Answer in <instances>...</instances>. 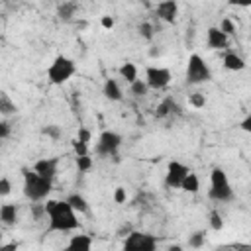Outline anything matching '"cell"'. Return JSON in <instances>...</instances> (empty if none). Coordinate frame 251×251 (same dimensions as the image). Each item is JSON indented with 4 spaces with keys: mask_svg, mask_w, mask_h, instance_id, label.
<instances>
[{
    "mask_svg": "<svg viewBox=\"0 0 251 251\" xmlns=\"http://www.w3.org/2000/svg\"><path fill=\"white\" fill-rule=\"evenodd\" d=\"M104 96H106L108 100H112V102L122 100V88H120V84H118L116 78H108V80L104 82Z\"/></svg>",
    "mask_w": 251,
    "mask_h": 251,
    "instance_id": "cell-14",
    "label": "cell"
},
{
    "mask_svg": "<svg viewBox=\"0 0 251 251\" xmlns=\"http://www.w3.org/2000/svg\"><path fill=\"white\" fill-rule=\"evenodd\" d=\"M126 198H127V194H126V188L118 186V188L114 190V202H116V204H124V202H126Z\"/></svg>",
    "mask_w": 251,
    "mask_h": 251,
    "instance_id": "cell-33",
    "label": "cell"
},
{
    "mask_svg": "<svg viewBox=\"0 0 251 251\" xmlns=\"http://www.w3.org/2000/svg\"><path fill=\"white\" fill-rule=\"evenodd\" d=\"M76 167L80 173H86L92 169V159L88 155H76Z\"/></svg>",
    "mask_w": 251,
    "mask_h": 251,
    "instance_id": "cell-26",
    "label": "cell"
},
{
    "mask_svg": "<svg viewBox=\"0 0 251 251\" xmlns=\"http://www.w3.org/2000/svg\"><path fill=\"white\" fill-rule=\"evenodd\" d=\"M90 139H92L90 129H88V127H80V129H78V135H76V141H80V143L88 145V143H90Z\"/></svg>",
    "mask_w": 251,
    "mask_h": 251,
    "instance_id": "cell-30",
    "label": "cell"
},
{
    "mask_svg": "<svg viewBox=\"0 0 251 251\" xmlns=\"http://www.w3.org/2000/svg\"><path fill=\"white\" fill-rule=\"evenodd\" d=\"M224 67L227 69V71H243L245 69V61L237 55V53H226L224 55Z\"/></svg>",
    "mask_w": 251,
    "mask_h": 251,
    "instance_id": "cell-16",
    "label": "cell"
},
{
    "mask_svg": "<svg viewBox=\"0 0 251 251\" xmlns=\"http://www.w3.org/2000/svg\"><path fill=\"white\" fill-rule=\"evenodd\" d=\"M208 196L214 200V202H229L233 200V188L227 180V175L224 169L216 167L212 173H210V190H208Z\"/></svg>",
    "mask_w": 251,
    "mask_h": 251,
    "instance_id": "cell-3",
    "label": "cell"
},
{
    "mask_svg": "<svg viewBox=\"0 0 251 251\" xmlns=\"http://www.w3.org/2000/svg\"><path fill=\"white\" fill-rule=\"evenodd\" d=\"M75 10H76V4H75V2H69V4H63V6H59V10H57V16H59L61 20H69V18L75 14Z\"/></svg>",
    "mask_w": 251,
    "mask_h": 251,
    "instance_id": "cell-24",
    "label": "cell"
},
{
    "mask_svg": "<svg viewBox=\"0 0 251 251\" xmlns=\"http://www.w3.org/2000/svg\"><path fill=\"white\" fill-rule=\"evenodd\" d=\"M198 188H200V180H198V176L194 175V173H186V176L182 178V182H180V190H184V192H190V194H194V192H198Z\"/></svg>",
    "mask_w": 251,
    "mask_h": 251,
    "instance_id": "cell-19",
    "label": "cell"
},
{
    "mask_svg": "<svg viewBox=\"0 0 251 251\" xmlns=\"http://www.w3.org/2000/svg\"><path fill=\"white\" fill-rule=\"evenodd\" d=\"M75 71H76L75 61L69 59V57H65V55H59V57H55L53 63L49 65V69H47V78H49L51 84H63V82H67V80L75 75Z\"/></svg>",
    "mask_w": 251,
    "mask_h": 251,
    "instance_id": "cell-4",
    "label": "cell"
},
{
    "mask_svg": "<svg viewBox=\"0 0 251 251\" xmlns=\"http://www.w3.org/2000/svg\"><path fill=\"white\" fill-rule=\"evenodd\" d=\"M43 208L49 218V231H73L78 227L76 212L67 200H47Z\"/></svg>",
    "mask_w": 251,
    "mask_h": 251,
    "instance_id": "cell-1",
    "label": "cell"
},
{
    "mask_svg": "<svg viewBox=\"0 0 251 251\" xmlns=\"http://www.w3.org/2000/svg\"><path fill=\"white\" fill-rule=\"evenodd\" d=\"M67 202L71 204V208L75 210V212H78V214H86L88 212V202H86V198L84 196H80V194H69L67 196Z\"/></svg>",
    "mask_w": 251,
    "mask_h": 251,
    "instance_id": "cell-18",
    "label": "cell"
},
{
    "mask_svg": "<svg viewBox=\"0 0 251 251\" xmlns=\"http://www.w3.org/2000/svg\"><path fill=\"white\" fill-rule=\"evenodd\" d=\"M41 133L43 135H47V137H51V139H59L61 137V127L57 126V124H49V126H45L43 129H41Z\"/></svg>",
    "mask_w": 251,
    "mask_h": 251,
    "instance_id": "cell-25",
    "label": "cell"
},
{
    "mask_svg": "<svg viewBox=\"0 0 251 251\" xmlns=\"http://www.w3.org/2000/svg\"><path fill=\"white\" fill-rule=\"evenodd\" d=\"M22 173H24V194L33 202L45 200L51 192V180L43 178L41 175L29 169H24Z\"/></svg>",
    "mask_w": 251,
    "mask_h": 251,
    "instance_id": "cell-2",
    "label": "cell"
},
{
    "mask_svg": "<svg viewBox=\"0 0 251 251\" xmlns=\"http://www.w3.org/2000/svg\"><path fill=\"white\" fill-rule=\"evenodd\" d=\"M0 222L4 226H16V222H18V206L16 204H2L0 206Z\"/></svg>",
    "mask_w": 251,
    "mask_h": 251,
    "instance_id": "cell-13",
    "label": "cell"
},
{
    "mask_svg": "<svg viewBox=\"0 0 251 251\" xmlns=\"http://www.w3.org/2000/svg\"><path fill=\"white\" fill-rule=\"evenodd\" d=\"M12 192V182L6 176H0V196H8Z\"/></svg>",
    "mask_w": 251,
    "mask_h": 251,
    "instance_id": "cell-32",
    "label": "cell"
},
{
    "mask_svg": "<svg viewBox=\"0 0 251 251\" xmlns=\"http://www.w3.org/2000/svg\"><path fill=\"white\" fill-rule=\"evenodd\" d=\"M145 82L149 88L161 90L171 82V71L165 67H147L145 69Z\"/></svg>",
    "mask_w": 251,
    "mask_h": 251,
    "instance_id": "cell-8",
    "label": "cell"
},
{
    "mask_svg": "<svg viewBox=\"0 0 251 251\" xmlns=\"http://www.w3.org/2000/svg\"><path fill=\"white\" fill-rule=\"evenodd\" d=\"M120 76L126 80V82H133L137 78V67L133 63H124L120 67Z\"/></svg>",
    "mask_w": 251,
    "mask_h": 251,
    "instance_id": "cell-20",
    "label": "cell"
},
{
    "mask_svg": "<svg viewBox=\"0 0 251 251\" xmlns=\"http://www.w3.org/2000/svg\"><path fill=\"white\" fill-rule=\"evenodd\" d=\"M155 247H157V239L143 231H131L124 241L126 251H155Z\"/></svg>",
    "mask_w": 251,
    "mask_h": 251,
    "instance_id": "cell-6",
    "label": "cell"
},
{
    "mask_svg": "<svg viewBox=\"0 0 251 251\" xmlns=\"http://www.w3.org/2000/svg\"><path fill=\"white\" fill-rule=\"evenodd\" d=\"M227 37L229 35H226L220 27H208V31H206V45H208V49H226L227 47Z\"/></svg>",
    "mask_w": 251,
    "mask_h": 251,
    "instance_id": "cell-11",
    "label": "cell"
},
{
    "mask_svg": "<svg viewBox=\"0 0 251 251\" xmlns=\"http://www.w3.org/2000/svg\"><path fill=\"white\" fill-rule=\"evenodd\" d=\"M241 129H243V131H251V116H245V118H243Z\"/></svg>",
    "mask_w": 251,
    "mask_h": 251,
    "instance_id": "cell-36",
    "label": "cell"
},
{
    "mask_svg": "<svg viewBox=\"0 0 251 251\" xmlns=\"http://www.w3.org/2000/svg\"><path fill=\"white\" fill-rule=\"evenodd\" d=\"M188 173V167L178 163V161H171L169 167H167V176H165V184L169 188H180V182L182 178L186 176Z\"/></svg>",
    "mask_w": 251,
    "mask_h": 251,
    "instance_id": "cell-9",
    "label": "cell"
},
{
    "mask_svg": "<svg viewBox=\"0 0 251 251\" xmlns=\"http://www.w3.org/2000/svg\"><path fill=\"white\" fill-rule=\"evenodd\" d=\"M204 241H206V231H204V229H198V231H194V233L188 237V245H190V247H194V249L202 247V245H204Z\"/></svg>",
    "mask_w": 251,
    "mask_h": 251,
    "instance_id": "cell-23",
    "label": "cell"
},
{
    "mask_svg": "<svg viewBox=\"0 0 251 251\" xmlns=\"http://www.w3.org/2000/svg\"><path fill=\"white\" fill-rule=\"evenodd\" d=\"M57 167H59V157H45V159L35 161L33 171H35L37 175H41L43 178L53 180L55 175H57Z\"/></svg>",
    "mask_w": 251,
    "mask_h": 251,
    "instance_id": "cell-10",
    "label": "cell"
},
{
    "mask_svg": "<svg viewBox=\"0 0 251 251\" xmlns=\"http://www.w3.org/2000/svg\"><path fill=\"white\" fill-rule=\"evenodd\" d=\"M8 135H10V126L0 120V139H6Z\"/></svg>",
    "mask_w": 251,
    "mask_h": 251,
    "instance_id": "cell-35",
    "label": "cell"
},
{
    "mask_svg": "<svg viewBox=\"0 0 251 251\" xmlns=\"http://www.w3.org/2000/svg\"><path fill=\"white\" fill-rule=\"evenodd\" d=\"M190 104H192L194 108H204V106H206V98H204V94H200V92L190 94Z\"/></svg>",
    "mask_w": 251,
    "mask_h": 251,
    "instance_id": "cell-29",
    "label": "cell"
},
{
    "mask_svg": "<svg viewBox=\"0 0 251 251\" xmlns=\"http://www.w3.org/2000/svg\"><path fill=\"white\" fill-rule=\"evenodd\" d=\"M67 247L71 251H88L92 247V239L90 235H73Z\"/></svg>",
    "mask_w": 251,
    "mask_h": 251,
    "instance_id": "cell-15",
    "label": "cell"
},
{
    "mask_svg": "<svg viewBox=\"0 0 251 251\" xmlns=\"http://www.w3.org/2000/svg\"><path fill=\"white\" fill-rule=\"evenodd\" d=\"M139 33H141V37H145L147 41L153 39V25H151L149 22H143V24L139 25Z\"/></svg>",
    "mask_w": 251,
    "mask_h": 251,
    "instance_id": "cell-28",
    "label": "cell"
},
{
    "mask_svg": "<svg viewBox=\"0 0 251 251\" xmlns=\"http://www.w3.org/2000/svg\"><path fill=\"white\" fill-rule=\"evenodd\" d=\"M120 145H122V135H120V133H116V131H102L100 137H98V141H96L94 151H96L98 155L116 157Z\"/></svg>",
    "mask_w": 251,
    "mask_h": 251,
    "instance_id": "cell-7",
    "label": "cell"
},
{
    "mask_svg": "<svg viewBox=\"0 0 251 251\" xmlns=\"http://www.w3.org/2000/svg\"><path fill=\"white\" fill-rule=\"evenodd\" d=\"M229 4H233V6H241V8H247V6H251V0H227Z\"/></svg>",
    "mask_w": 251,
    "mask_h": 251,
    "instance_id": "cell-37",
    "label": "cell"
},
{
    "mask_svg": "<svg viewBox=\"0 0 251 251\" xmlns=\"http://www.w3.org/2000/svg\"><path fill=\"white\" fill-rule=\"evenodd\" d=\"M210 226H212V229H216V231H220V229L224 227V220H222V216H220L218 210H214V212L210 214Z\"/></svg>",
    "mask_w": 251,
    "mask_h": 251,
    "instance_id": "cell-27",
    "label": "cell"
},
{
    "mask_svg": "<svg viewBox=\"0 0 251 251\" xmlns=\"http://www.w3.org/2000/svg\"><path fill=\"white\" fill-rule=\"evenodd\" d=\"M220 29H222L226 35H231V33L235 31V25H233V22H231L229 18H224L222 24H220Z\"/></svg>",
    "mask_w": 251,
    "mask_h": 251,
    "instance_id": "cell-31",
    "label": "cell"
},
{
    "mask_svg": "<svg viewBox=\"0 0 251 251\" xmlns=\"http://www.w3.org/2000/svg\"><path fill=\"white\" fill-rule=\"evenodd\" d=\"M100 24H102V27H106V29H112V27H114V18H112V16H102Z\"/></svg>",
    "mask_w": 251,
    "mask_h": 251,
    "instance_id": "cell-34",
    "label": "cell"
},
{
    "mask_svg": "<svg viewBox=\"0 0 251 251\" xmlns=\"http://www.w3.org/2000/svg\"><path fill=\"white\" fill-rule=\"evenodd\" d=\"M173 110H176V104H175V100L173 98H165L159 106H157V110H155V116L157 118H165L167 114H171Z\"/></svg>",
    "mask_w": 251,
    "mask_h": 251,
    "instance_id": "cell-21",
    "label": "cell"
},
{
    "mask_svg": "<svg viewBox=\"0 0 251 251\" xmlns=\"http://www.w3.org/2000/svg\"><path fill=\"white\" fill-rule=\"evenodd\" d=\"M129 88H131V94H133V96H145L147 90H149L147 82L141 80V78H135L133 82H129Z\"/></svg>",
    "mask_w": 251,
    "mask_h": 251,
    "instance_id": "cell-22",
    "label": "cell"
},
{
    "mask_svg": "<svg viewBox=\"0 0 251 251\" xmlns=\"http://www.w3.org/2000/svg\"><path fill=\"white\" fill-rule=\"evenodd\" d=\"M16 112H18V106L14 104V100L10 98V94L4 92V90H0V114L2 116H12Z\"/></svg>",
    "mask_w": 251,
    "mask_h": 251,
    "instance_id": "cell-17",
    "label": "cell"
},
{
    "mask_svg": "<svg viewBox=\"0 0 251 251\" xmlns=\"http://www.w3.org/2000/svg\"><path fill=\"white\" fill-rule=\"evenodd\" d=\"M212 78V71L210 67L204 63V59L196 53H192L188 57V63H186V82L188 84H202V82H208Z\"/></svg>",
    "mask_w": 251,
    "mask_h": 251,
    "instance_id": "cell-5",
    "label": "cell"
},
{
    "mask_svg": "<svg viewBox=\"0 0 251 251\" xmlns=\"http://www.w3.org/2000/svg\"><path fill=\"white\" fill-rule=\"evenodd\" d=\"M157 16L163 22L173 24L176 20V16H178V4H176V0H163V2H159L157 4Z\"/></svg>",
    "mask_w": 251,
    "mask_h": 251,
    "instance_id": "cell-12",
    "label": "cell"
}]
</instances>
